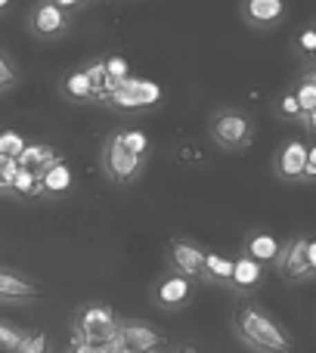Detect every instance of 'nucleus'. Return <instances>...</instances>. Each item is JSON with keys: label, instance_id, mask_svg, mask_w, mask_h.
<instances>
[{"label": "nucleus", "instance_id": "f257e3e1", "mask_svg": "<svg viewBox=\"0 0 316 353\" xmlns=\"http://www.w3.org/2000/svg\"><path fill=\"white\" fill-rule=\"evenodd\" d=\"M230 332L239 344L257 353H288L295 350V338L273 319L267 307H261L251 294L236 298V310L230 319Z\"/></svg>", "mask_w": 316, "mask_h": 353}, {"label": "nucleus", "instance_id": "f03ea898", "mask_svg": "<svg viewBox=\"0 0 316 353\" xmlns=\"http://www.w3.org/2000/svg\"><path fill=\"white\" fill-rule=\"evenodd\" d=\"M208 137L214 140V146H220L224 152H242V149L251 146L255 140V124L251 118L245 115L242 109L236 105H220L208 115V124H205Z\"/></svg>", "mask_w": 316, "mask_h": 353}, {"label": "nucleus", "instance_id": "7ed1b4c3", "mask_svg": "<svg viewBox=\"0 0 316 353\" xmlns=\"http://www.w3.org/2000/svg\"><path fill=\"white\" fill-rule=\"evenodd\" d=\"M164 99V90L149 78H137L130 74L121 87H115L112 93L99 97V105H109V109L121 112V115H143V112L155 109Z\"/></svg>", "mask_w": 316, "mask_h": 353}, {"label": "nucleus", "instance_id": "20e7f679", "mask_svg": "<svg viewBox=\"0 0 316 353\" xmlns=\"http://www.w3.org/2000/svg\"><path fill=\"white\" fill-rule=\"evenodd\" d=\"M146 159H149V155H137L134 149L121 140V134H118V130H112V134L106 137L103 149H99V168H103L106 180L118 183V186L134 183L137 176L146 171Z\"/></svg>", "mask_w": 316, "mask_h": 353}, {"label": "nucleus", "instance_id": "39448f33", "mask_svg": "<svg viewBox=\"0 0 316 353\" xmlns=\"http://www.w3.org/2000/svg\"><path fill=\"white\" fill-rule=\"evenodd\" d=\"M195 288H199V279L180 273V270H170V273H161L152 282L149 298H152V304L158 310L174 313V310H183V307L195 298Z\"/></svg>", "mask_w": 316, "mask_h": 353}, {"label": "nucleus", "instance_id": "423d86ee", "mask_svg": "<svg viewBox=\"0 0 316 353\" xmlns=\"http://www.w3.org/2000/svg\"><path fill=\"white\" fill-rule=\"evenodd\" d=\"M273 270L288 285H301V282L316 279V273L310 267V254H307V236H288L282 242L279 254H276Z\"/></svg>", "mask_w": 316, "mask_h": 353}, {"label": "nucleus", "instance_id": "0eeeda50", "mask_svg": "<svg viewBox=\"0 0 316 353\" xmlns=\"http://www.w3.org/2000/svg\"><path fill=\"white\" fill-rule=\"evenodd\" d=\"M72 28V12L62 10L56 0H34L28 10V31L37 41H59Z\"/></svg>", "mask_w": 316, "mask_h": 353}, {"label": "nucleus", "instance_id": "6e6552de", "mask_svg": "<svg viewBox=\"0 0 316 353\" xmlns=\"http://www.w3.org/2000/svg\"><path fill=\"white\" fill-rule=\"evenodd\" d=\"M205 254H208V248H201L189 236H170L164 242V261H168V267L180 270V273L192 276L199 282H205Z\"/></svg>", "mask_w": 316, "mask_h": 353}, {"label": "nucleus", "instance_id": "1a4fd4ad", "mask_svg": "<svg viewBox=\"0 0 316 353\" xmlns=\"http://www.w3.org/2000/svg\"><path fill=\"white\" fill-rule=\"evenodd\" d=\"M72 323H78L81 329L90 335V353H93L103 338H109L112 332H118L121 319H118V313L112 310L109 304H103V301H90V304H84L78 313H75Z\"/></svg>", "mask_w": 316, "mask_h": 353}, {"label": "nucleus", "instance_id": "9d476101", "mask_svg": "<svg viewBox=\"0 0 316 353\" xmlns=\"http://www.w3.org/2000/svg\"><path fill=\"white\" fill-rule=\"evenodd\" d=\"M307 155H310V146H307V143L286 140L279 149H276L273 174L279 176L282 183H304V176H307Z\"/></svg>", "mask_w": 316, "mask_h": 353}, {"label": "nucleus", "instance_id": "9b49d317", "mask_svg": "<svg viewBox=\"0 0 316 353\" xmlns=\"http://www.w3.org/2000/svg\"><path fill=\"white\" fill-rule=\"evenodd\" d=\"M264 276H267V263H261L257 257H251L245 248H239V254H236V273H233V282H230L233 298L255 294L257 288H261Z\"/></svg>", "mask_w": 316, "mask_h": 353}, {"label": "nucleus", "instance_id": "f8f14e48", "mask_svg": "<svg viewBox=\"0 0 316 353\" xmlns=\"http://www.w3.org/2000/svg\"><path fill=\"white\" fill-rule=\"evenodd\" d=\"M121 335L128 344V353H152L168 347V338L143 319H121Z\"/></svg>", "mask_w": 316, "mask_h": 353}, {"label": "nucleus", "instance_id": "ddd939ff", "mask_svg": "<svg viewBox=\"0 0 316 353\" xmlns=\"http://www.w3.org/2000/svg\"><path fill=\"white\" fill-rule=\"evenodd\" d=\"M239 12L251 28H273L286 19V0H242Z\"/></svg>", "mask_w": 316, "mask_h": 353}, {"label": "nucleus", "instance_id": "4468645a", "mask_svg": "<svg viewBox=\"0 0 316 353\" xmlns=\"http://www.w3.org/2000/svg\"><path fill=\"white\" fill-rule=\"evenodd\" d=\"M41 294V285L31 279H25L22 273H16L12 267H3L0 273V298L3 301H34Z\"/></svg>", "mask_w": 316, "mask_h": 353}, {"label": "nucleus", "instance_id": "2eb2a0df", "mask_svg": "<svg viewBox=\"0 0 316 353\" xmlns=\"http://www.w3.org/2000/svg\"><path fill=\"white\" fill-rule=\"evenodd\" d=\"M242 248L248 251L251 257H257V261H261V263H267V267H273V261H276V254H279L282 242H279V239H276L270 230H251L248 236H245Z\"/></svg>", "mask_w": 316, "mask_h": 353}, {"label": "nucleus", "instance_id": "dca6fc26", "mask_svg": "<svg viewBox=\"0 0 316 353\" xmlns=\"http://www.w3.org/2000/svg\"><path fill=\"white\" fill-rule=\"evenodd\" d=\"M59 93L68 99V103H97V90H93V81L87 78L84 68H75V72L62 74Z\"/></svg>", "mask_w": 316, "mask_h": 353}, {"label": "nucleus", "instance_id": "f3484780", "mask_svg": "<svg viewBox=\"0 0 316 353\" xmlns=\"http://www.w3.org/2000/svg\"><path fill=\"white\" fill-rule=\"evenodd\" d=\"M233 273H236V257L224 254V251L208 248V254H205V282H208V285L230 288Z\"/></svg>", "mask_w": 316, "mask_h": 353}, {"label": "nucleus", "instance_id": "a211bd4d", "mask_svg": "<svg viewBox=\"0 0 316 353\" xmlns=\"http://www.w3.org/2000/svg\"><path fill=\"white\" fill-rule=\"evenodd\" d=\"M59 159H66V152H59V149L47 146V143H28V146H25V152L19 155L22 168L34 171L37 176H43V171H47L50 165H56Z\"/></svg>", "mask_w": 316, "mask_h": 353}, {"label": "nucleus", "instance_id": "6ab92c4d", "mask_svg": "<svg viewBox=\"0 0 316 353\" xmlns=\"http://www.w3.org/2000/svg\"><path fill=\"white\" fill-rule=\"evenodd\" d=\"M43 195H66L72 189V171H68V159H59L56 165H50L43 171Z\"/></svg>", "mask_w": 316, "mask_h": 353}, {"label": "nucleus", "instance_id": "aec40b11", "mask_svg": "<svg viewBox=\"0 0 316 353\" xmlns=\"http://www.w3.org/2000/svg\"><path fill=\"white\" fill-rule=\"evenodd\" d=\"M276 118H279V121H288V124H301V115H304V112H301V103H298V97H295V87L288 84L286 90L279 93V99H276Z\"/></svg>", "mask_w": 316, "mask_h": 353}, {"label": "nucleus", "instance_id": "412c9836", "mask_svg": "<svg viewBox=\"0 0 316 353\" xmlns=\"http://www.w3.org/2000/svg\"><path fill=\"white\" fill-rule=\"evenodd\" d=\"M37 195H43V180L34 171L22 168L19 176H16V183H12V195H10V199H37Z\"/></svg>", "mask_w": 316, "mask_h": 353}, {"label": "nucleus", "instance_id": "4be33fe9", "mask_svg": "<svg viewBox=\"0 0 316 353\" xmlns=\"http://www.w3.org/2000/svg\"><path fill=\"white\" fill-rule=\"evenodd\" d=\"M87 72V78L93 81V90H97V103L99 97L106 93V87H109V65H106V56H90V59L81 65Z\"/></svg>", "mask_w": 316, "mask_h": 353}, {"label": "nucleus", "instance_id": "5701e85b", "mask_svg": "<svg viewBox=\"0 0 316 353\" xmlns=\"http://www.w3.org/2000/svg\"><path fill=\"white\" fill-rule=\"evenodd\" d=\"M106 65H109V87H106V93H112L115 87H121L130 78V62L121 53H106Z\"/></svg>", "mask_w": 316, "mask_h": 353}, {"label": "nucleus", "instance_id": "b1692460", "mask_svg": "<svg viewBox=\"0 0 316 353\" xmlns=\"http://www.w3.org/2000/svg\"><path fill=\"white\" fill-rule=\"evenodd\" d=\"M295 50L304 59V65H316V25H304V28L295 34Z\"/></svg>", "mask_w": 316, "mask_h": 353}, {"label": "nucleus", "instance_id": "393cba45", "mask_svg": "<svg viewBox=\"0 0 316 353\" xmlns=\"http://www.w3.org/2000/svg\"><path fill=\"white\" fill-rule=\"evenodd\" d=\"M19 81H22V72H19L16 59H12V56L3 50V53H0V90L10 93Z\"/></svg>", "mask_w": 316, "mask_h": 353}, {"label": "nucleus", "instance_id": "a878e982", "mask_svg": "<svg viewBox=\"0 0 316 353\" xmlns=\"http://www.w3.org/2000/svg\"><path fill=\"white\" fill-rule=\"evenodd\" d=\"M25 335L28 332L22 329V325H12V323H3L0 325V347H3L6 353H19V347H22Z\"/></svg>", "mask_w": 316, "mask_h": 353}, {"label": "nucleus", "instance_id": "bb28decb", "mask_svg": "<svg viewBox=\"0 0 316 353\" xmlns=\"http://www.w3.org/2000/svg\"><path fill=\"white\" fill-rule=\"evenodd\" d=\"M19 171H22V161L0 155V189H3V195H12V183H16Z\"/></svg>", "mask_w": 316, "mask_h": 353}, {"label": "nucleus", "instance_id": "cd10ccee", "mask_svg": "<svg viewBox=\"0 0 316 353\" xmlns=\"http://www.w3.org/2000/svg\"><path fill=\"white\" fill-rule=\"evenodd\" d=\"M118 134H121V140L128 143V146L134 149L137 155H149L152 143H149V134H146V130H140V128H121Z\"/></svg>", "mask_w": 316, "mask_h": 353}, {"label": "nucleus", "instance_id": "c85d7f7f", "mask_svg": "<svg viewBox=\"0 0 316 353\" xmlns=\"http://www.w3.org/2000/svg\"><path fill=\"white\" fill-rule=\"evenodd\" d=\"M25 137L19 134V130H3L0 134V155H10V159H19V155L25 152Z\"/></svg>", "mask_w": 316, "mask_h": 353}, {"label": "nucleus", "instance_id": "c756f323", "mask_svg": "<svg viewBox=\"0 0 316 353\" xmlns=\"http://www.w3.org/2000/svg\"><path fill=\"white\" fill-rule=\"evenodd\" d=\"M50 347L47 341V332H28L22 341V347H19V353H43Z\"/></svg>", "mask_w": 316, "mask_h": 353}, {"label": "nucleus", "instance_id": "7c9ffc66", "mask_svg": "<svg viewBox=\"0 0 316 353\" xmlns=\"http://www.w3.org/2000/svg\"><path fill=\"white\" fill-rule=\"evenodd\" d=\"M304 183H316V143L310 146V155H307V176Z\"/></svg>", "mask_w": 316, "mask_h": 353}, {"label": "nucleus", "instance_id": "2f4dec72", "mask_svg": "<svg viewBox=\"0 0 316 353\" xmlns=\"http://www.w3.org/2000/svg\"><path fill=\"white\" fill-rule=\"evenodd\" d=\"M301 124H304V130H307V134L316 137V109H313V112H307V115L301 118Z\"/></svg>", "mask_w": 316, "mask_h": 353}, {"label": "nucleus", "instance_id": "473e14b6", "mask_svg": "<svg viewBox=\"0 0 316 353\" xmlns=\"http://www.w3.org/2000/svg\"><path fill=\"white\" fill-rule=\"evenodd\" d=\"M56 3H59L62 10H68V12H78L81 6H87V0H56Z\"/></svg>", "mask_w": 316, "mask_h": 353}, {"label": "nucleus", "instance_id": "72a5a7b5", "mask_svg": "<svg viewBox=\"0 0 316 353\" xmlns=\"http://www.w3.org/2000/svg\"><path fill=\"white\" fill-rule=\"evenodd\" d=\"M307 254H310V267L316 273V236H307Z\"/></svg>", "mask_w": 316, "mask_h": 353}, {"label": "nucleus", "instance_id": "f704fd0d", "mask_svg": "<svg viewBox=\"0 0 316 353\" xmlns=\"http://www.w3.org/2000/svg\"><path fill=\"white\" fill-rule=\"evenodd\" d=\"M12 3V0H0V10H6V6H10Z\"/></svg>", "mask_w": 316, "mask_h": 353}, {"label": "nucleus", "instance_id": "c9c22d12", "mask_svg": "<svg viewBox=\"0 0 316 353\" xmlns=\"http://www.w3.org/2000/svg\"><path fill=\"white\" fill-rule=\"evenodd\" d=\"M87 3H90V0H87Z\"/></svg>", "mask_w": 316, "mask_h": 353}, {"label": "nucleus", "instance_id": "e433bc0d", "mask_svg": "<svg viewBox=\"0 0 316 353\" xmlns=\"http://www.w3.org/2000/svg\"><path fill=\"white\" fill-rule=\"evenodd\" d=\"M313 25H316V22H313Z\"/></svg>", "mask_w": 316, "mask_h": 353}]
</instances>
